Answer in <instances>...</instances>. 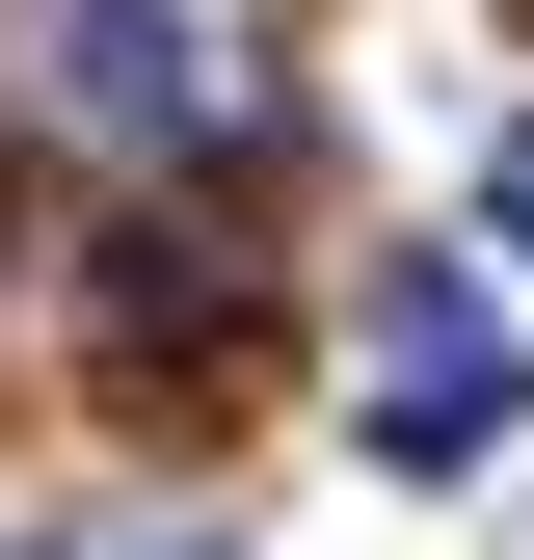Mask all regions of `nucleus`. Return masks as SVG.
<instances>
[{
	"label": "nucleus",
	"instance_id": "obj_1",
	"mask_svg": "<svg viewBox=\"0 0 534 560\" xmlns=\"http://www.w3.org/2000/svg\"><path fill=\"white\" fill-rule=\"evenodd\" d=\"M508 400H534V347L454 294V267H400V294H374V454H400V480H481Z\"/></svg>",
	"mask_w": 534,
	"mask_h": 560
},
{
	"label": "nucleus",
	"instance_id": "obj_2",
	"mask_svg": "<svg viewBox=\"0 0 534 560\" xmlns=\"http://www.w3.org/2000/svg\"><path fill=\"white\" fill-rule=\"evenodd\" d=\"M54 107L161 161V133H214L241 81H214V27H187V0H54Z\"/></svg>",
	"mask_w": 534,
	"mask_h": 560
},
{
	"label": "nucleus",
	"instance_id": "obj_3",
	"mask_svg": "<svg viewBox=\"0 0 534 560\" xmlns=\"http://www.w3.org/2000/svg\"><path fill=\"white\" fill-rule=\"evenodd\" d=\"M481 241H508V267H534V133H508V161H481Z\"/></svg>",
	"mask_w": 534,
	"mask_h": 560
}]
</instances>
